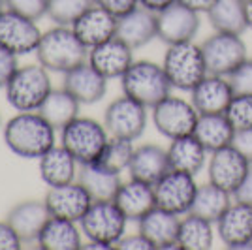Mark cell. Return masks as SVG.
<instances>
[{
	"instance_id": "cell-1",
	"label": "cell",
	"mask_w": 252,
	"mask_h": 250,
	"mask_svg": "<svg viewBox=\"0 0 252 250\" xmlns=\"http://www.w3.org/2000/svg\"><path fill=\"white\" fill-rule=\"evenodd\" d=\"M55 128L38 111H19L4 126V143L15 156H43L55 147Z\"/></svg>"
},
{
	"instance_id": "cell-2",
	"label": "cell",
	"mask_w": 252,
	"mask_h": 250,
	"mask_svg": "<svg viewBox=\"0 0 252 250\" xmlns=\"http://www.w3.org/2000/svg\"><path fill=\"white\" fill-rule=\"evenodd\" d=\"M36 57L45 70L66 73L89 61V47L77 38L72 27L57 25L42 34Z\"/></svg>"
},
{
	"instance_id": "cell-3",
	"label": "cell",
	"mask_w": 252,
	"mask_h": 250,
	"mask_svg": "<svg viewBox=\"0 0 252 250\" xmlns=\"http://www.w3.org/2000/svg\"><path fill=\"white\" fill-rule=\"evenodd\" d=\"M123 93L136 102L153 109L158 102L171 94V83L162 64L153 61H134L132 66L121 77Z\"/></svg>"
},
{
	"instance_id": "cell-4",
	"label": "cell",
	"mask_w": 252,
	"mask_h": 250,
	"mask_svg": "<svg viewBox=\"0 0 252 250\" xmlns=\"http://www.w3.org/2000/svg\"><path fill=\"white\" fill-rule=\"evenodd\" d=\"M162 68L168 75L171 87L183 93H190L209 73L201 45L194 42L168 45Z\"/></svg>"
},
{
	"instance_id": "cell-5",
	"label": "cell",
	"mask_w": 252,
	"mask_h": 250,
	"mask_svg": "<svg viewBox=\"0 0 252 250\" xmlns=\"http://www.w3.org/2000/svg\"><path fill=\"white\" fill-rule=\"evenodd\" d=\"M53 91L49 70L42 64L19 66L6 85V100L15 111H38L47 94Z\"/></svg>"
},
{
	"instance_id": "cell-6",
	"label": "cell",
	"mask_w": 252,
	"mask_h": 250,
	"mask_svg": "<svg viewBox=\"0 0 252 250\" xmlns=\"http://www.w3.org/2000/svg\"><path fill=\"white\" fill-rule=\"evenodd\" d=\"M107 141L109 134L105 126L89 117H77L61 130V145L74 155L79 166L98 162Z\"/></svg>"
},
{
	"instance_id": "cell-7",
	"label": "cell",
	"mask_w": 252,
	"mask_h": 250,
	"mask_svg": "<svg viewBox=\"0 0 252 250\" xmlns=\"http://www.w3.org/2000/svg\"><path fill=\"white\" fill-rule=\"evenodd\" d=\"M79 224L83 235L89 241L117 249L119 241L126 235L128 219L117 207L113 199H107V201H93L83 219L79 220Z\"/></svg>"
},
{
	"instance_id": "cell-8",
	"label": "cell",
	"mask_w": 252,
	"mask_h": 250,
	"mask_svg": "<svg viewBox=\"0 0 252 250\" xmlns=\"http://www.w3.org/2000/svg\"><path fill=\"white\" fill-rule=\"evenodd\" d=\"M151 111H153V125L157 128V132L169 141L194 134V128L200 117L198 109L190 100L173 96V94L158 102Z\"/></svg>"
},
{
	"instance_id": "cell-9",
	"label": "cell",
	"mask_w": 252,
	"mask_h": 250,
	"mask_svg": "<svg viewBox=\"0 0 252 250\" xmlns=\"http://www.w3.org/2000/svg\"><path fill=\"white\" fill-rule=\"evenodd\" d=\"M207 70L215 75H231L247 59V43L241 34L231 32H215L200 43Z\"/></svg>"
},
{
	"instance_id": "cell-10",
	"label": "cell",
	"mask_w": 252,
	"mask_h": 250,
	"mask_svg": "<svg viewBox=\"0 0 252 250\" xmlns=\"http://www.w3.org/2000/svg\"><path fill=\"white\" fill-rule=\"evenodd\" d=\"M147 107L130 96H119L104 111V126L109 137L136 141L147 128Z\"/></svg>"
},
{
	"instance_id": "cell-11",
	"label": "cell",
	"mask_w": 252,
	"mask_h": 250,
	"mask_svg": "<svg viewBox=\"0 0 252 250\" xmlns=\"http://www.w3.org/2000/svg\"><path fill=\"white\" fill-rule=\"evenodd\" d=\"M153 187H155V196H157V207H162L169 213L183 217L190 213L200 185L196 183L194 175L183 173L177 169H169Z\"/></svg>"
},
{
	"instance_id": "cell-12",
	"label": "cell",
	"mask_w": 252,
	"mask_h": 250,
	"mask_svg": "<svg viewBox=\"0 0 252 250\" xmlns=\"http://www.w3.org/2000/svg\"><path fill=\"white\" fill-rule=\"evenodd\" d=\"M251 160L243 155L235 145L224 147L215 153H209L207 160V179L209 183L235 194L241 187L243 179L251 169Z\"/></svg>"
},
{
	"instance_id": "cell-13",
	"label": "cell",
	"mask_w": 252,
	"mask_h": 250,
	"mask_svg": "<svg viewBox=\"0 0 252 250\" xmlns=\"http://www.w3.org/2000/svg\"><path fill=\"white\" fill-rule=\"evenodd\" d=\"M42 34L34 19L8 8L0 13V47L15 53L17 57L36 53Z\"/></svg>"
},
{
	"instance_id": "cell-14",
	"label": "cell",
	"mask_w": 252,
	"mask_h": 250,
	"mask_svg": "<svg viewBox=\"0 0 252 250\" xmlns=\"http://www.w3.org/2000/svg\"><path fill=\"white\" fill-rule=\"evenodd\" d=\"M201 27L200 13L173 2L166 10L157 13V38L166 45L194 42Z\"/></svg>"
},
{
	"instance_id": "cell-15",
	"label": "cell",
	"mask_w": 252,
	"mask_h": 250,
	"mask_svg": "<svg viewBox=\"0 0 252 250\" xmlns=\"http://www.w3.org/2000/svg\"><path fill=\"white\" fill-rule=\"evenodd\" d=\"M217 235L224 247L233 250L252 249V207L241 201L231 203L215 222Z\"/></svg>"
},
{
	"instance_id": "cell-16",
	"label": "cell",
	"mask_w": 252,
	"mask_h": 250,
	"mask_svg": "<svg viewBox=\"0 0 252 250\" xmlns=\"http://www.w3.org/2000/svg\"><path fill=\"white\" fill-rule=\"evenodd\" d=\"M43 201L51 217L79 222L91 207L93 198L77 181H74L63 187H49Z\"/></svg>"
},
{
	"instance_id": "cell-17",
	"label": "cell",
	"mask_w": 252,
	"mask_h": 250,
	"mask_svg": "<svg viewBox=\"0 0 252 250\" xmlns=\"http://www.w3.org/2000/svg\"><path fill=\"white\" fill-rule=\"evenodd\" d=\"M87 62L105 79H121L134 62V49L115 36L96 47H91Z\"/></svg>"
},
{
	"instance_id": "cell-18",
	"label": "cell",
	"mask_w": 252,
	"mask_h": 250,
	"mask_svg": "<svg viewBox=\"0 0 252 250\" xmlns=\"http://www.w3.org/2000/svg\"><path fill=\"white\" fill-rule=\"evenodd\" d=\"M233 87L226 75L207 73L200 83L190 91V102L200 115L226 113L228 105L233 100Z\"/></svg>"
},
{
	"instance_id": "cell-19",
	"label": "cell",
	"mask_w": 252,
	"mask_h": 250,
	"mask_svg": "<svg viewBox=\"0 0 252 250\" xmlns=\"http://www.w3.org/2000/svg\"><path fill=\"white\" fill-rule=\"evenodd\" d=\"M179 224H181L179 215L169 213L162 207H155L145 217L137 220V231L143 237H147L155 249H181L177 243Z\"/></svg>"
},
{
	"instance_id": "cell-20",
	"label": "cell",
	"mask_w": 252,
	"mask_h": 250,
	"mask_svg": "<svg viewBox=\"0 0 252 250\" xmlns=\"http://www.w3.org/2000/svg\"><path fill=\"white\" fill-rule=\"evenodd\" d=\"M107 81L89 62L75 66L74 70L64 73L63 87L74 96L81 105H93L104 100L107 93Z\"/></svg>"
},
{
	"instance_id": "cell-21",
	"label": "cell",
	"mask_w": 252,
	"mask_h": 250,
	"mask_svg": "<svg viewBox=\"0 0 252 250\" xmlns=\"http://www.w3.org/2000/svg\"><path fill=\"white\" fill-rule=\"evenodd\" d=\"M49 219L51 215L45 201H36V199H27L13 205L6 217L23 243H38V237Z\"/></svg>"
},
{
	"instance_id": "cell-22",
	"label": "cell",
	"mask_w": 252,
	"mask_h": 250,
	"mask_svg": "<svg viewBox=\"0 0 252 250\" xmlns=\"http://www.w3.org/2000/svg\"><path fill=\"white\" fill-rule=\"evenodd\" d=\"M72 29L77 34V38L91 49V47H96L100 43L115 38L117 17L104 8H100L98 4H94L72 25Z\"/></svg>"
},
{
	"instance_id": "cell-23",
	"label": "cell",
	"mask_w": 252,
	"mask_h": 250,
	"mask_svg": "<svg viewBox=\"0 0 252 250\" xmlns=\"http://www.w3.org/2000/svg\"><path fill=\"white\" fill-rule=\"evenodd\" d=\"M115 36L128 43L132 49L145 47L149 42L157 38V13L137 6L136 10L117 19Z\"/></svg>"
},
{
	"instance_id": "cell-24",
	"label": "cell",
	"mask_w": 252,
	"mask_h": 250,
	"mask_svg": "<svg viewBox=\"0 0 252 250\" xmlns=\"http://www.w3.org/2000/svg\"><path fill=\"white\" fill-rule=\"evenodd\" d=\"M169 171L168 149L155 143H143L134 149L128 173L132 179L155 185Z\"/></svg>"
},
{
	"instance_id": "cell-25",
	"label": "cell",
	"mask_w": 252,
	"mask_h": 250,
	"mask_svg": "<svg viewBox=\"0 0 252 250\" xmlns=\"http://www.w3.org/2000/svg\"><path fill=\"white\" fill-rule=\"evenodd\" d=\"M117 207L123 211L128 222H137L141 217H145L151 209L157 207V196H155V187L132 179L128 183H123L115 199Z\"/></svg>"
},
{
	"instance_id": "cell-26",
	"label": "cell",
	"mask_w": 252,
	"mask_h": 250,
	"mask_svg": "<svg viewBox=\"0 0 252 250\" xmlns=\"http://www.w3.org/2000/svg\"><path fill=\"white\" fill-rule=\"evenodd\" d=\"M168 160L169 169H177L196 177L207 166L209 151L196 139L194 134H190V136L171 139L168 147Z\"/></svg>"
},
{
	"instance_id": "cell-27",
	"label": "cell",
	"mask_w": 252,
	"mask_h": 250,
	"mask_svg": "<svg viewBox=\"0 0 252 250\" xmlns=\"http://www.w3.org/2000/svg\"><path fill=\"white\" fill-rule=\"evenodd\" d=\"M38 160H40V177L47 187H63L77 179L79 162L66 147H51Z\"/></svg>"
},
{
	"instance_id": "cell-28",
	"label": "cell",
	"mask_w": 252,
	"mask_h": 250,
	"mask_svg": "<svg viewBox=\"0 0 252 250\" xmlns=\"http://www.w3.org/2000/svg\"><path fill=\"white\" fill-rule=\"evenodd\" d=\"M77 183L89 192L93 201H107L115 199L119 188L123 185L121 173L111 171L107 167L94 164H83L77 171Z\"/></svg>"
},
{
	"instance_id": "cell-29",
	"label": "cell",
	"mask_w": 252,
	"mask_h": 250,
	"mask_svg": "<svg viewBox=\"0 0 252 250\" xmlns=\"http://www.w3.org/2000/svg\"><path fill=\"white\" fill-rule=\"evenodd\" d=\"M194 136L209 153L233 145L235 128L226 113H207L198 117L194 128Z\"/></svg>"
},
{
	"instance_id": "cell-30",
	"label": "cell",
	"mask_w": 252,
	"mask_h": 250,
	"mask_svg": "<svg viewBox=\"0 0 252 250\" xmlns=\"http://www.w3.org/2000/svg\"><path fill=\"white\" fill-rule=\"evenodd\" d=\"M38 247L42 250H81V229L74 220L51 217L38 237Z\"/></svg>"
},
{
	"instance_id": "cell-31",
	"label": "cell",
	"mask_w": 252,
	"mask_h": 250,
	"mask_svg": "<svg viewBox=\"0 0 252 250\" xmlns=\"http://www.w3.org/2000/svg\"><path fill=\"white\" fill-rule=\"evenodd\" d=\"M215 222L187 213L179 224L177 243L181 250H209L215 245Z\"/></svg>"
},
{
	"instance_id": "cell-32",
	"label": "cell",
	"mask_w": 252,
	"mask_h": 250,
	"mask_svg": "<svg viewBox=\"0 0 252 250\" xmlns=\"http://www.w3.org/2000/svg\"><path fill=\"white\" fill-rule=\"evenodd\" d=\"M79 107L81 104L75 100L72 94L66 89H53L47 94V98L40 105L38 113L55 128V130H63L66 125H70L74 119L79 117Z\"/></svg>"
},
{
	"instance_id": "cell-33",
	"label": "cell",
	"mask_w": 252,
	"mask_h": 250,
	"mask_svg": "<svg viewBox=\"0 0 252 250\" xmlns=\"http://www.w3.org/2000/svg\"><path fill=\"white\" fill-rule=\"evenodd\" d=\"M205 15L215 32L243 34L249 29L247 13H245V0H217V4Z\"/></svg>"
},
{
	"instance_id": "cell-34",
	"label": "cell",
	"mask_w": 252,
	"mask_h": 250,
	"mask_svg": "<svg viewBox=\"0 0 252 250\" xmlns=\"http://www.w3.org/2000/svg\"><path fill=\"white\" fill-rule=\"evenodd\" d=\"M233 203V194H230L228 190L217 187L213 183H205L198 187L196 192V198L192 203L190 213L203 217V219L211 220V222H217L222 217V213L230 207Z\"/></svg>"
},
{
	"instance_id": "cell-35",
	"label": "cell",
	"mask_w": 252,
	"mask_h": 250,
	"mask_svg": "<svg viewBox=\"0 0 252 250\" xmlns=\"http://www.w3.org/2000/svg\"><path fill=\"white\" fill-rule=\"evenodd\" d=\"M134 149H136L134 141L121 139V137H109V141H107V145H105L98 164L107 167V169H111V171H117V173L128 171V166L132 162V155H134Z\"/></svg>"
},
{
	"instance_id": "cell-36",
	"label": "cell",
	"mask_w": 252,
	"mask_h": 250,
	"mask_svg": "<svg viewBox=\"0 0 252 250\" xmlns=\"http://www.w3.org/2000/svg\"><path fill=\"white\" fill-rule=\"evenodd\" d=\"M96 0H49L47 17L55 25L72 27L85 11L93 8Z\"/></svg>"
},
{
	"instance_id": "cell-37",
	"label": "cell",
	"mask_w": 252,
	"mask_h": 250,
	"mask_svg": "<svg viewBox=\"0 0 252 250\" xmlns=\"http://www.w3.org/2000/svg\"><path fill=\"white\" fill-rule=\"evenodd\" d=\"M235 130H251L252 128V94H235L226 109Z\"/></svg>"
},
{
	"instance_id": "cell-38",
	"label": "cell",
	"mask_w": 252,
	"mask_h": 250,
	"mask_svg": "<svg viewBox=\"0 0 252 250\" xmlns=\"http://www.w3.org/2000/svg\"><path fill=\"white\" fill-rule=\"evenodd\" d=\"M6 8L38 21L43 15H47L49 0H6Z\"/></svg>"
},
{
	"instance_id": "cell-39",
	"label": "cell",
	"mask_w": 252,
	"mask_h": 250,
	"mask_svg": "<svg viewBox=\"0 0 252 250\" xmlns=\"http://www.w3.org/2000/svg\"><path fill=\"white\" fill-rule=\"evenodd\" d=\"M228 79L235 94H252V59H247Z\"/></svg>"
},
{
	"instance_id": "cell-40",
	"label": "cell",
	"mask_w": 252,
	"mask_h": 250,
	"mask_svg": "<svg viewBox=\"0 0 252 250\" xmlns=\"http://www.w3.org/2000/svg\"><path fill=\"white\" fill-rule=\"evenodd\" d=\"M17 70H19L17 55L0 47V89H6V85L10 83V79Z\"/></svg>"
},
{
	"instance_id": "cell-41",
	"label": "cell",
	"mask_w": 252,
	"mask_h": 250,
	"mask_svg": "<svg viewBox=\"0 0 252 250\" xmlns=\"http://www.w3.org/2000/svg\"><path fill=\"white\" fill-rule=\"evenodd\" d=\"M96 4L100 8L107 10L109 13H113L119 19L126 13H130L132 10H136L139 6V0H96Z\"/></svg>"
},
{
	"instance_id": "cell-42",
	"label": "cell",
	"mask_w": 252,
	"mask_h": 250,
	"mask_svg": "<svg viewBox=\"0 0 252 250\" xmlns=\"http://www.w3.org/2000/svg\"><path fill=\"white\" fill-rule=\"evenodd\" d=\"M21 245V237L10 226V222L8 220H0V250H19Z\"/></svg>"
},
{
	"instance_id": "cell-43",
	"label": "cell",
	"mask_w": 252,
	"mask_h": 250,
	"mask_svg": "<svg viewBox=\"0 0 252 250\" xmlns=\"http://www.w3.org/2000/svg\"><path fill=\"white\" fill-rule=\"evenodd\" d=\"M117 249L121 250H153L155 247L147 241V237H143L139 231L132 233V235H125L123 239L119 241Z\"/></svg>"
},
{
	"instance_id": "cell-44",
	"label": "cell",
	"mask_w": 252,
	"mask_h": 250,
	"mask_svg": "<svg viewBox=\"0 0 252 250\" xmlns=\"http://www.w3.org/2000/svg\"><path fill=\"white\" fill-rule=\"evenodd\" d=\"M233 145L252 162V128L251 130H235Z\"/></svg>"
},
{
	"instance_id": "cell-45",
	"label": "cell",
	"mask_w": 252,
	"mask_h": 250,
	"mask_svg": "<svg viewBox=\"0 0 252 250\" xmlns=\"http://www.w3.org/2000/svg\"><path fill=\"white\" fill-rule=\"evenodd\" d=\"M233 199H235V201H241V203H245V205H251L252 207V164H251L249 173H247V177L243 179L241 187L235 190Z\"/></svg>"
},
{
	"instance_id": "cell-46",
	"label": "cell",
	"mask_w": 252,
	"mask_h": 250,
	"mask_svg": "<svg viewBox=\"0 0 252 250\" xmlns=\"http://www.w3.org/2000/svg\"><path fill=\"white\" fill-rule=\"evenodd\" d=\"M179 4H183V6H187L190 10L198 11V13H207V11L217 4V0H177Z\"/></svg>"
},
{
	"instance_id": "cell-47",
	"label": "cell",
	"mask_w": 252,
	"mask_h": 250,
	"mask_svg": "<svg viewBox=\"0 0 252 250\" xmlns=\"http://www.w3.org/2000/svg\"><path fill=\"white\" fill-rule=\"evenodd\" d=\"M173 2H177V0H139V6H143L145 10L153 11V13H158L171 6Z\"/></svg>"
},
{
	"instance_id": "cell-48",
	"label": "cell",
	"mask_w": 252,
	"mask_h": 250,
	"mask_svg": "<svg viewBox=\"0 0 252 250\" xmlns=\"http://www.w3.org/2000/svg\"><path fill=\"white\" fill-rule=\"evenodd\" d=\"M245 13H247V27L252 31V0H245Z\"/></svg>"
},
{
	"instance_id": "cell-49",
	"label": "cell",
	"mask_w": 252,
	"mask_h": 250,
	"mask_svg": "<svg viewBox=\"0 0 252 250\" xmlns=\"http://www.w3.org/2000/svg\"><path fill=\"white\" fill-rule=\"evenodd\" d=\"M6 10V0H0V13Z\"/></svg>"
},
{
	"instance_id": "cell-50",
	"label": "cell",
	"mask_w": 252,
	"mask_h": 250,
	"mask_svg": "<svg viewBox=\"0 0 252 250\" xmlns=\"http://www.w3.org/2000/svg\"><path fill=\"white\" fill-rule=\"evenodd\" d=\"M0 126H2V119H0Z\"/></svg>"
}]
</instances>
